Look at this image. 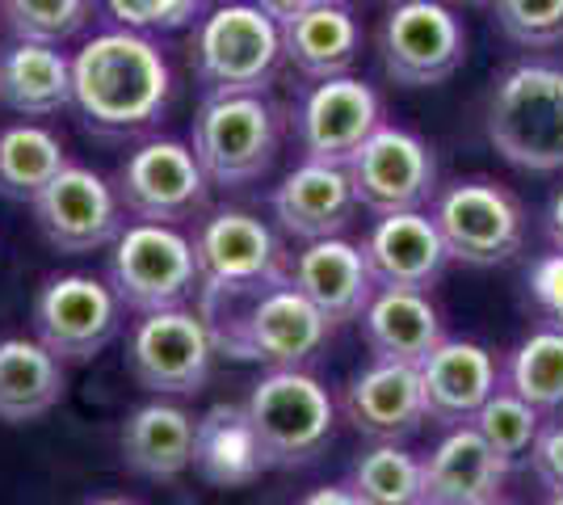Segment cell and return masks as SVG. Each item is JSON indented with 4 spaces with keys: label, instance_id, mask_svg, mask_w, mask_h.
<instances>
[{
    "label": "cell",
    "instance_id": "d6986e66",
    "mask_svg": "<svg viewBox=\"0 0 563 505\" xmlns=\"http://www.w3.org/2000/svg\"><path fill=\"white\" fill-rule=\"evenodd\" d=\"M496 387H500V366H496L493 350L479 341H467V337H446L421 362L424 413H429V421H438L446 430L471 426Z\"/></svg>",
    "mask_w": 563,
    "mask_h": 505
},
{
    "label": "cell",
    "instance_id": "ab89813d",
    "mask_svg": "<svg viewBox=\"0 0 563 505\" xmlns=\"http://www.w3.org/2000/svg\"><path fill=\"white\" fill-rule=\"evenodd\" d=\"M89 505H135V502H126V497H97V502Z\"/></svg>",
    "mask_w": 563,
    "mask_h": 505
},
{
    "label": "cell",
    "instance_id": "52a82bcc",
    "mask_svg": "<svg viewBox=\"0 0 563 505\" xmlns=\"http://www.w3.org/2000/svg\"><path fill=\"white\" fill-rule=\"evenodd\" d=\"M110 287L122 308L140 316L186 308L202 287L194 241L168 223H126L110 244Z\"/></svg>",
    "mask_w": 563,
    "mask_h": 505
},
{
    "label": "cell",
    "instance_id": "8d00e7d4",
    "mask_svg": "<svg viewBox=\"0 0 563 505\" xmlns=\"http://www.w3.org/2000/svg\"><path fill=\"white\" fill-rule=\"evenodd\" d=\"M257 4L274 22H290V18H299V13L324 9V4H350V0H257Z\"/></svg>",
    "mask_w": 563,
    "mask_h": 505
},
{
    "label": "cell",
    "instance_id": "83f0119b",
    "mask_svg": "<svg viewBox=\"0 0 563 505\" xmlns=\"http://www.w3.org/2000/svg\"><path fill=\"white\" fill-rule=\"evenodd\" d=\"M282 47L307 80L350 76L362 51V25L350 13V4H324L282 22Z\"/></svg>",
    "mask_w": 563,
    "mask_h": 505
},
{
    "label": "cell",
    "instance_id": "d4e9b609",
    "mask_svg": "<svg viewBox=\"0 0 563 505\" xmlns=\"http://www.w3.org/2000/svg\"><path fill=\"white\" fill-rule=\"evenodd\" d=\"M194 468L202 472V481L219 484V488H244L269 468L257 430H253V417L244 405L223 400V405H211L198 417Z\"/></svg>",
    "mask_w": 563,
    "mask_h": 505
},
{
    "label": "cell",
    "instance_id": "bcb514c9",
    "mask_svg": "<svg viewBox=\"0 0 563 505\" xmlns=\"http://www.w3.org/2000/svg\"><path fill=\"white\" fill-rule=\"evenodd\" d=\"M396 4H399V0H396Z\"/></svg>",
    "mask_w": 563,
    "mask_h": 505
},
{
    "label": "cell",
    "instance_id": "1f68e13d",
    "mask_svg": "<svg viewBox=\"0 0 563 505\" xmlns=\"http://www.w3.org/2000/svg\"><path fill=\"white\" fill-rule=\"evenodd\" d=\"M97 0H0V18L18 43L64 47L93 22Z\"/></svg>",
    "mask_w": 563,
    "mask_h": 505
},
{
    "label": "cell",
    "instance_id": "f546056e",
    "mask_svg": "<svg viewBox=\"0 0 563 505\" xmlns=\"http://www.w3.org/2000/svg\"><path fill=\"white\" fill-rule=\"evenodd\" d=\"M505 387H514L539 413H563V333L534 329L505 359Z\"/></svg>",
    "mask_w": 563,
    "mask_h": 505
},
{
    "label": "cell",
    "instance_id": "836d02e7",
    "mask_svg": "<svg viewBox=\"0 0 563 505\" xmlns=\"http://www.w3.org/2000/svg\"><path fill=\"white\" fill-rule=\"evenodd\" d=\"M496 22L517 47L547 51L563 43V0H493Z\"/></svg>",
    "mask_w": 563,
    "mask_h": 505
},
{
    "label": "cell",
    "instance_id": "ac0fdd59",
    "mask_svg": "<svg viewBox=\"0 0 563 505\" xmlns=\"http://www.w3.org/2000/svg\"><path fill=\"white\" fill-rule=\"evenodd\" d=\"M269 207H274L278 228L295 241L311 244L329 241V237H345V228L357 216V194H353L350 168L303 161L274 186Z\"/></svg>",
    "mask_w": 563,
    "mask_h": 505
},
{
    "label": "cell",
    "instance_id": "484cf974",
    "mask_svg": "<svg viewBox=\"0 0 563 505\" xmlns=\"http://www.w3.org/2000/svg\"><path fill=\"white\" fill-rule=\"evenodd\" d=\"M64 400V362L38 337H0V421L25 426Z\"/></svg>",
    "mask_w": 563,
    "mask_h": 505
},
{
    "label": "cell",
    "instance_id": "2e32d148",
    "mask_svg": "<svg viewBox=\"0 0 563 505\" xmlns=\"http://www.w3.org/2000/svg\"><path fill=\"white\" fill-rule=\"evenodd\" d=\"M194 257L202 287H232V283H265L286 278L290 257L265 219L249 211H211L194 228Z\"/></svg>",
    "mask_w": 563,
    "mask_h": 505
},
{
    "label": "cell",
    "instance_id": "7a4b0ae2",
    "mask_svg": "<svg viewBox=\"0 0 563 505\" xmlns=\"http://www.w3.org/2000/svg\"><path fill=\"white\" fill-rule=\"evenodd\" d=\"M173 68L135 30H101L71 55V106L97 135H143L165 119Z\"/></svg>",
    "mask_w": 563,
    "mask_h": 505
},
{
    "label": "cell",
    "instance_id": "f35d334b",
    "mask_svg": "<svg viewBox=\"0 0 563 505\" xmlns=\"http://www.w3.org/2000/svg\"><path fill=\"white\" fill-rule=\"evenodd\" d=\"M547 241L555 253H563V190L551 198V207H547Z\"/></svg>",
    "mask_w": 563,
    "mask_h": 505
},
{
    "label": "cell",
    "instance_id": "277c9868",
    "mask_svg": "<svg viewBox=\"0 0 563 505\" xmlns=\"http://www.w3.org/2000/svg\"><path fill=\"white\" fill-rule=\"evenodd\" d=\"M189 59L211 97L265 94L286 59L282 22H274L257 0H223L198 18Z\"/></svg>",
    "mask_w": 563,
    "mask_h": 505
},
{
    "label": "cell",
    "instance_id": "ee69618b",
    "mask_svg": "<svg viewBox=\"0 0 563 505\" xmlns=\"http://www.w3.org/2000/svg\"><path fill=\"white\" fill-rule=\"evenodd\" d=\"M488 505H509V502H500V497H496V502H488Z\"/></svg>",
    "mask_w": 563,
    "mask_h": 505
},
{
    "label": "cell",
    "instance_id": "d590c367",
    "mask_svg": "<svg viewBox=\"0 0 563 505\" xmlns=\"http://www.w3.org/2000/svg\"><path fill=\"white\" fill-rule=\"evenodd\" d=\"M526 463H530L534 481H539L547 493H563V417L551 421V426H542Z\"/></svg>",
    "mask_w": 563,
    "mask_h": 505
},
{
    "label": "cell",
    "instance_id": "8992f818",
    "mask_svg": "<svg viewBox=\"0 0 563 505\" xmlns=\"http://www.w3.org/2000/svg\"><path fill=\"white\" fill-rule=\"evenodd\" d=\"M244 409L253 417L269 468L311 463L329 447L332 426H336V400L307 366L265 371L249 392Z\"/></svg>",
    "mask_w": 563,
    "mask_h": 505
},
{
    "label": "cell",
    "instance_id": "3957f363",
    "mask_svg": "<svg viewBox=\"0 0 563 505\" xmlns=\"http://www.w3.org/2000/svg\"><path fill=\"white\" fill-rule=\"evenodd\" d=\"M488 144L517 168H563V68L547 59L509 64L493 80L484 110Z\"/></svg>",
    "mask_w": 563,
    "mask_h": 505
},
{
    "label": "cell",
    "instance_id": "44dd1931",
    "mask_svg": "<svg viewBox=\"0 0 563 505\" xmlns=\"http://www.w3.org/2000/svg\"><path fill=\"white\" fill-rule=\"evenodd\" d=\"M290 283L303 290L320 312L329 316V325L362 320L366 304L375 299L378 290L371 262H366V249L345 241V237L311 241L303 253H295Z\"/></svg>",
    "mask_w": 563,
    "mask_h": 505
},
{
    "label": "cell",
    "instance_id": "603a6c76",
    "mask_svg": "<svg viewBox=\"0 0 563 505\" xmlns=\"http://www.w3.org/2000/svg\"><path fill=\"white\" fill-rule=\"evenodd\" d=\"M362 333L371 354L383 362H408V366H421L442 341V312L433 308L429 290H396V287H378L375 299L366 304L362 312Z\"/></svg>",
    "mask_w": 563,
    "mask_h": 505
},
{
    "label": "cell",
    "instance_id": "e0dca14e",
    "mask_svg": "<svg viewBox=\"0 0 563 505\" xmlns=\"http://www.w3.org/2000/svg\"><path fill=\"white\" fill-rule=\"evenodd\" d=\"M341 413L371 442H404L429 421L421 392V366L375 359L341 392Z\"/></svg>",
    "mask_w": 563,
    "mask_h": 505
},
{
    "label": "cell",
    "instance_id": "5bb4252c",
    "mask_svg": "<svg viewBox=\"0 0 563 505\" xmlns=\"http://www.w3.org/2000/svg\"><path fill=\"white\" fill-rule=\"evenodd\" d=\"M383 127V101L375 85L357 76L316 80L295 106V135L307 161L350 165L353 152Z\"/></svg>",
    "mask_w": 563,
    "mask_h": 505
},
{
    "label": "cell",
    "instance_id": "74e56055",
    "mask_svg": "<svg viewBox=\"0 0 563 505\" xmlns=\"http://www.w3.org/2000/svg\"><path fill=\"white\" fill-rule=\"evenodd\" d=\"M295 505H366L350 484H324V488H307Z\"/></svg>",
    "mask_w": 563,
    "mask_h": 505
},
{
    "label": "cell",
    "instance_id": "d6a6232c",
    "mask_svg": "<svg viewBox=\"0 0 563 505\" xmlns=\"http://www.w3.org/2000/svg\"><path fill=\"white\" fill-rule=\"evenodd\" d=\"M471 426L484 433V442H488L496 455L509 463V472H514L517 463L530 459V447H534V438H539V430H542V413L534 409V405H526L514 387H496L493 396H488V405L475 413Z\"/></svg>",
    "mask_w": 563,
    "mask_h": 505
},
{
    "label": "cell",
    "instance_id": "30bf717a",
    "mask_svg": "<svg viewBox=\"0 0 563 505\" xmlns=\"http://www.w3.org/2000/svg\"><path fill=\"white\" fill-rule=\"evenodd\" d=\"M383 73L404 89L442 85L467 59V30L442 0H399L378 25Z\"/></svg>",
    "mask_w": 563,
    "mask_h": 505
},
{
    "label": "cell",
    "instance_id": "f1b7e54d",
    "mask_svg": "<svg viewBox=\"0 0 563 505\" xmlns=\"http://www.w3.org/2000/svg\"><path fill=\"white\" fill-rule=\"evenodd\" d=\"M68 147L38 122H13L0 131V194L34 202L68 168Z\"/></svg>",
    "mask_w": 563,
    "mask_h": 505
},
{
    "label": "cell",
    "instance_id": "7c38bea8",
    "mask_svg": "<svg viewBox=\"0 0 563 505\" xmlns=\"http://www.w3.org/2000/svg\"><path fill=\"white\" fill-rule=\"evenodd\" d=\"M350 182L357 207L371 216H399V211H424L438 198V161L433 147L417 131H404L383 122L366 144L353 152Z\"/></svg>",
    "mask_w": 563,
    "mask_h": 505
},
{
    "label": "cell",
    "instance_id": "4fadbf2b",
    "mask_svg": "<svg viewBox=\"0 0 563 505\" xmlns=\"http://www.w3.org/2000/svg\"><path fill=\"white\" fill-rule=\"evenodd\" d=\"M122 325V299L97 274H55L34 295V337L59 362L97 359Z\"/></svg>",
    "mask_w": 563,
    "mask_h": 505
},
{
    "label": "cell",
    "instance_id": "4316f807",
    "mask_svg": "<svg viewBox=\"0 0 563 505\" xmlns=\"http://www.w3.org/2000/svg\"><path fill=\"white\" fill-rule=\"evenodd\" d=\"M0 101L25 114L47 119L71 106V59L51 43H13L0 51Z\"/></svg>",
    "mask_w": 563,
    "mask_h": 505
},
{
    "label": "cell",
    "instance_id": "6da1fadb",
    "mask_svg": "<svg viewBox=\"0 0 563 505\" xmlns=\"http://www.w3.org/2000/svg\"><path fill=\"white\" fill-rule=\"evenodd\" d=\"M198 316L214 341V354L235 362H265L269 371L311 366L329 345V316L286 278L198 287Z\"/></svg>",
    "mask_w": 563,
    "mask_h": 505
},
{
    "label": "cell",
    "instance_id": "ffe728a7",
    "mask_svg": "<svg viewBox=\"0 0 563 505\" xmlns=\"http://www.w3.org/2000/svg\"><path fill=\"white\" fill-rule=\"evenodd\" d=\"M362 249H366V262H371L378 287L433 290L450 265L446 241L429 211L378 216Z\"/></svg>",
    "mask_w": 563,
    "mask_h": 505
},
{
    "label": "cell",
    "instance_id": "7402d4cb",
    "mask_svg": "<svg viewBox=\"0 0 563 505\" xmlns=\"http://www.w3.org/2000/svg\"><path fill=\"white\" fill-rule=\"evenodd\" d=\"M509 463L484 442L475 426H454L446 438L421 459L424 505H488L500 497Z\"/></svg>",
    "mask_w": 563,
    "mask_h": 505
},
{
    "label": "cell",
    "instance_id": "9a60e30c",
    "mask_svg": "<svg viewBox=\"0 0 563 505\" xmlns=\"http://www.w3.org/2000/svg\"><path fill=\"white\" fill-rule=\"evenodd\" d=\"M34 219L51 249L59 253H97L122 237V202L118 190L85 165H68L34 202Z\"/></svg>",
    "mask_w": 563,
    "mask_h": 505
},
{
    "label": "cell",
    "instance_id": "9c48e42d",
    "mask_svg": "<svg viewBox=\"0 0 563 505\" xmlns=\"http://www.w3.org/2000/svg\"><path fill=\"white\" fill-rule=\"evenodd\" d=\"M118 202L135 223H189L207 211L211 182L198 165L194 147L181 140H147L140 144L114 177Z\"/></svg>",
    "mask_w": 563,
    "mask_h": 505
},
{
    "label": "cell",
    "instance_id": "8fae6325",
    "mask_svg": "<svg viewBox=\"0 0 563 505\" xmlns=\"http://www.w3.org/2000/svg\"><path fill=\"white\" fill-rule=\"evenodd\" d=\"M214 341L189 308L143 312L126 337V371L152 396H194L211 380Z\"/></svg>",
    "mask_w": 563,
    "mask_h": 505
},
{
    "label": "cell",
    "instance_id": "cb8c5ba5",
    "mask_svg": "<svg viewBox=\"0 0 563 505\" xmlns=\"http://www.w3.org/2000/svg\"><path fill=\"white\" fill-rule=\"evenodd\" d=\"M194 430H198V417L156 396L131 409V417L122 421V459L135 476L173 481L194 468Z\"/></svg>",
    "mask_w": 563,
    "mask_h": 505
},
{
    "label": "cell",
    "instance_id": "e575fe53",
    "mask_svg": "<svg viewBox=\"0 0 563 505\" xmlns=\"http://www.w3.org/2000/svg\"><path fill=\"white\" fill-rule=\"evenodd\" d=\"M101 4L118 30H135V34L181 30L207 9V0H101Z\"/></svg>",
    "mask_w": 563,
    "mask_h": 505
},
{
    "label": "cell",
    "instance_id": "b9f144b4",
    "mask_svg": "<svg viewBox=\"0 0 563 505\" xmlns=\"http://www.w3.org/2000/svg\"><path fill=\"white\" fill-rule=\"evenodd\" d=\"M547 505H563V493H551V497H547Z\"/></svg>",
    "mask_w": 563,
    "mask_h": 505
},
{
    "label": "cell",
    "instance_id": "7bdbcfd3",
    "mask_svg": "<svg viewBox=\"0 0 563 505\" xmlns=\"http://www.w3.org/2000/svg\"><path fill=\"white\" fill-rule=\"evenodd\" d=\"M467 4H493V0H467Z\"/></svg>",
    "mask_w": 563,
    "mask_h": 505
},
{
    "label": "cell",
    "instance_id": "f6af8a7d",
    "mask_svg": "<svg viewBox=\"0 0 563 505\" xmlns=\"http://www.w3.org/2000/svg\"><path fill=\"white\" fill-rule=\"evenodd\" d=\"M207 4H214V0H207Z\"/></svg>",
    "mask_w": 563,
    "mask_h": 505
},
{
    "label": "cell",
    "instance_id": "5b68a950",
    "mask_svg": "<svg viewBox=\"0 0 563 505\" xmlns=\"http://www.w3.org/2000/svg\"><path fill=\"white\" fill-rule=\"evenodd\" d=\"M189 147L211 186L244 190L261 182L282 147V110L265 94L202 97Z\"/></svg>",
    "mask_w": 563,
    "mask_h": 505
},
{
    "label": "cell",
    "instance_id": "60d3db41",
    "mask_svg": "<svg viewBox=\"0 0 563 505\" xmlns=\"http://www.w3.org/2000/svg\"><path fill=\"white\" fill-rule=\"evenodd\" d=\"M547 320H551V329H560V333H563V304L551 316H547Z\"/></svg>",
    "mask_w": 563,
    "mask_h": 505
},
{
    "label": "cell",
    "instance_id": "4dcf8cb0",
    "mask_svg": "<svg viewBox=\"0 0 563 505\" xmlns=\"http://www.w3.org/2000/svg\"><path fill=\"white\" fill-rule=\"evenodd\" d=\"M350 488L366 505H424L421 502V459L399 442H375L357 455L350 472Z\"/></svg>",
    "mask_w": 563,
    "mask_h": 505
},
{
    "label": "cell",
    "instance_id": "ba28073f",
    "mask_svg": "<svg viewBox=\"0 0 563 505\" xmlns=\"http://www.w3.org/2000/svg\"><path fill=\"white\" fill-rule=\"evenodd\" d=\"M433 223L446 241L450 262L463 265H505L526 244V207L509 186L488 177L454 182L433 198Z\"/></svg>",
    "mask_w": 563,
    "mask_h": 505
}]
</instances>
